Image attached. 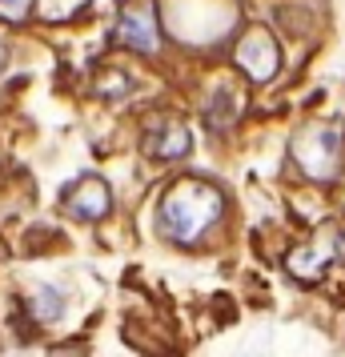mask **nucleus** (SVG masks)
Here are the masks:
<instances>
[{"label":"nucleus","instance_id":"6","mask_svg":"<svg viewBox=\"0 0 345 357\" xmlns=\"http://www.w3.org/2000/svg\"><path fill=\"white\" fill-rule=\"evenodd\" d=\"M345 257V237H342V229H317L309 241H301L285 257V269L297 277V281H321L325 277V269L333 265V261H342Z\"/></svg>","mask_w":345,"mask_h":357},{"label":"nucleus","instance_id":"2","mask_svg":"<svg viewBox=\"0 0 345 357\" xmlns=\"http://www.w3.org/2000/svg\"><path fill=\"white\" fill-rule=\"evenodd\" d=\"M164 33L185 49L217 45L237 29V4L233 0H161Z\"/></svg>","mask_w":345,"mask_h":357},{"label":"nucleus","instance_id":"4","mask_svg":"<svg viewBox=\"0 0 345 357\" xmlns=\"http://www.w3.org/2000/svg\"><path fill=\"white\" fill-rule=\"evenodd\" d=\"M113 36L125 45V49L141 52V56L161 52L164 29H161V20H157V0H129V4H121Z\"/></svg>","mask_w":345,"mask_h":357},{"label":"nucleus","instance_id":"11","mask_svg":"<svg viewBox=\"0 0 345 357\" xmlns=\"http://www.w3.org/2000/svg\"><path fill=\"white\" fill-rule=\"evenodd\" d=\"M33 4L36 0H0V20L4 24H24L33 17Z\"/></svg>","mask_w":345,"mask_h":357},{"label":"nucleus","instance_id":"1","mask_svg":"<svg viewBox=\"0 0 345 357\" xmlns=\"http://www.w3.org/2000/svg\"><path fill=\"white\" fill-rule=\"evenodd\" d=\"M225 217V193L205 177H181L169 185L157 209V229L177 245H197Z\"/></svg>","mask_w":345,"mask_h":357},{"label":"nucleus","instance_id":"3","mask_svg":"<svg viewBox=\"0 0 345 357\" xmlns=\"http://www.w3.org/2000/svg\"><path fill=\"white\" fill-rule=\"evenodd\" d=\"M289 157L309 181H333L345 165V129L337 121H305L289 141Z\"/></svg>","mask_w":345,"mask_h":357},{"label":"nucleus","instance_id":"5","mask_svg":"<svg viewBox=\"0 0 345 357\" xmlns=\"http://www.w3.org/2000/svg\"><path fill=\"white\" fill-rule=\"evenodd\" d=\"M233 65L241 68L253 84H269L281 68L277 36L269 33V29H261V24L245 29V33L237 36V45H233Z\"/></svg>","mask_w":345,"mask_h":357},{"label":"nucleus","instance_id":"12","mask_svg":"<svg viewBox=\"0 0 345 357\" xmlns=\"http://www.w3.org/2000/svg\"><path fill=\"white\" fill-rule=\"evenodd\" d=\"M4 56H8V45H4V36H0V65H4Z\"/></svg>","mask_w":345,"mask_h":357},{"label":"nucleus","instance_id":"7","mask_svg":"<svg viewBox=\"0 0 345 357\" xmlns=\"http://www.w3.org/2000/svg\"><path fill=\"white\" fill-rule=\"evenodd\" d=\"M193 149V132L177 116H157L145 132V157L148 161H181Z\"/></svg>","mask_w":345,"mask_h":357},{"label":"nucleus","instance_id":"10","mask_svg":"<svg viewBox=\"0 0 345 357\" xmlns=\"http://www.w3.org/2000/svg\"><path fill=\"white\" fill-rule=\"evenodd\" d=\"M29 313H33L40 325H49V321H56L61 313H65V297L56 289H36L33 297H29Z\"/></svg>","mask_w":345,"mask_h":357},{"label":"nucleus","instance_id":"9","mask_svg":"<svg viewBox=\"0 0 345 357\" xmlns=\"http://www.w3.org/2000/svg\"><path fill=\"white\" fill-rule=\"evenodd\" d=\"M237 113H241V93H237L233 84H221V89L213 93V100H209V125L229 129Z\"/></svg>","mask_w":345,"mask_h":357},{"label":"nucleus","instance_id":"8","mask_svg":"<svg viewBox=\"0 0 345 357\" xmlns=\"http://www.w3.org/2000/svg\"><path fill=\"white\" fill-rule=\"evenodd\" d=\"M113 209V193L100 177H81L77 185H68L65 193V213L77 221H105Z\"/></svg>","mask_w":345,"mask_h":357}]
</instances>
